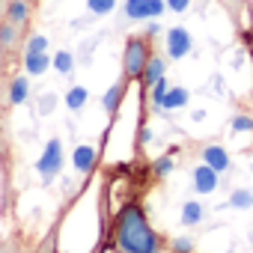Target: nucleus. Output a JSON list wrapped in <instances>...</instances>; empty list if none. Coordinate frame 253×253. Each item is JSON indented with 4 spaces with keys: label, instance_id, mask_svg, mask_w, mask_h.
<instances>
[{
    "label": "nucleus",
    "instance_id": "1",
    "mask_svg": "<svg viewBox=\"0 0 253 253\" xmlns=\"http://www.w3.org/2000/svg\"><path fill=\"white\" fill-rule=\"evenodd\" d=\"M98 244L104 253H170V238L152 226L140 191H128L110 214L101 211Z\"/></svg>",
    "mask_w": 253,
    "mask_h": 253
},
{
    "label": "nucleus",
    "instance_id": "2",
    "mask_svg": "<svg viewBox=\"0 0 253 253\" xmlns=\"http://www.w3.org/2000/svg\"><path fill=\"white\" fill-rule=\"evenodd\" d=\"M152 57H155V27H149L146 33H137V36H128L125 48H122V81L137 84Z\"/></svg>",
    "mask_w": 253,
    "mask_h": 253
},
{
    "label": "nucleus",
    "instance_id": "3",
    "mask_svg": "<svg viewBox=\"0 0 253 253\" xmlns=\"http://www.w3.org/2000/svg\"><path fill=\"white\" fill-rule=\"evenodd\" d=\"M60 167H63V143H60V137H54V140L48 143V149H45L42 161H39L42 179H45V182H51V179L60 173Z\"/></svg>",
    "mask_w": 253,
    "mask_h": 253
},
{
    "label": "nucleus",
    "instance_id": "4",
    "mask_svg": "<svg viewBox=\"0 0 253 253\" xmlns=\"http://www.w3.org/2000/svg\"><path fill=\"white\" fill-rule=\"evenodd\" d=\"M66 211H69V206L54 217V223H51V229L33 244V253H60V232H63V220H66Z\"/></svg>",
    "mask_w": 253,
    "mask_h": 253
},
{
    "label": "nucleus",
    "instance_id": "5",
    "mask_svg": "<svg viewBox=\"0 0 253 253\" xmlns=\"http://www.w3.org/2000/svg\"><path fill=\"white\" fill-rule=\"evenodd\" d=\"M164 9H167L164 0H128V3H125V15L134 18V21H140V18H158Z\"/></svg>",
    "mask_w": 253,
    "mask_h": 253
},
{
    "label": "nucleus",
    "instance_id": "6",
    "mask_svg": "<svg viewBox=\"0 0 253 253\" xmlns=\"http://www.w3.org/2000/svg\"><path fill=\"white\" fill-rule=\"evenodd\" d=\"M167 54L173 60H182V57L191 54V33L185 27H170V33H167Z\"/></svg>",
    "mask_w": 253,
    "mask_h": 253
},
{
    "label": "nucleus",
    "instance_id": "7",
    "mask_svg": "<svg viewBox=\"0 0 253 253\" xmlns=\"http://www.w3.org/2000/svg\"><path fill=\"white\" fill-rule=\"evenodd\" d=\"M128 86H131V84H125V81L119 78V81H116V84H113V86L104 92V110L110 113V119L116 116V110H119V104H122L125 92H128Z\"/></svg>",
    "mask_w": 253,
    "mask_h": 253
},
{
    "label": "nucleus",
    "instance_id": "8",
    "mask_svg": "<svg viewBox=\"0 0 253 253\" xmlns=\"http://www.w3.org/2000/svg\"><path fill=\"white\" fill-rule=\"evenodd\" d=\"M194 188H197L200 194H211V191L217 188V170H211L209 164L197 167V170H194Z\"/></svg>",
    "mask_w": 253,
    "mask_h": 253
},
{
    "label": "nucleus",
    "instance_id": "9",
    "mask_svg": "<svg viewBox=\"0 0 253 253\" xmlns=\"http://www.w3.org/2000/svg\"><path fill=\"white\" fill-rule=\"evenodd\" d=\"M27 92H30L27 75H15L12 84H9V104H12V107H15V104H24V101H27Z\"/></svg>",
    "mask_w": 253,
    "mask_h": 253
},
{
    "label": "nucleus",
    "instance_id": "10",
    "mask_svg": "<svg viewBox=\"0 0 253 253\" xmlns=\"http://www.w3.org/2000/svg\"><path fill=\"white\" fill-rule=\"evenodd\" d=\"M0 253H33V244L27 241L24 232H12V235L3 238V250Z\"/></svg>",
    "mask_w": 253,
    "mask_h": 253
},
{
    "label": "nucleus",
    "instance_id": "11",
    "mask_svg": "<svg viewBox=\"0 0 253 253\" xmlns=\"http://www.w3.org/2000/svg\"><path fill=\"white\" fill-rule=\"evenodd\" d=\"M203 155H206V164H209L211 170H217V173L229 167V155H226L220 146H206V149H203Z\"/></svg>",
    "mask_w": 253,
    "mask_h": 253
},
{
    "label": "nucleus",
    "instance_id": "12",
    "mask_svg": "<svg viewBox=\"0 0 253 253\" xmlns=\"http://www.w3.org/2000/svg\"><path fill=\"white\" fill-rule=\"evenodd\" d=\"M48 54H24V69H27V75H42L45 69H48Z\"/></svg>",
    "mask_w": 253,
    "mask_h": 253
},
{
    "label": "nucleus",
    "instance_id": "13",
    "mask_svg": "<svg viewBox=\"0 0 253 253\" xmlns=\"http://www.w3.org/2000/svg\"><path fill=\"white\" fill-rule=\"evenodd\" d=\"M75 167H78L81 173H92V167H95V149L81 146V149L75 152Z\"/></svg>",
    "mask_w": 253,
    "mask_h": 253
},
{
    "label": "nucleus",
    "instance_id": "14",
    "mask_svg": "<svg viewBox=\"0 0 253 253\" xmlns=\"http://www.w3.org/2000/svg\"><path fill=\"white\" fill-rule=\"evenodd\" d=\"M188 104V89H170L167 95H164V101H161V107H185Z\"/></svg>",
    "mask_w": 253,
    "mask_h": 253
},
{
    "label": "nucleus",
    "instance_id": "15",
    "mask_svg": "<svg viewBox=\"0 0 253 253\" xmlns=\"http://www.w3.org/2000/svg\"><path fill=\"white\" fill-rule=\"evenodd\" d=\"M170 170H173V158H170V155H161L158 161H152V179H155V182L164 179Z\"/></svg>",
    "mask_w": 253,
    "mask_h": 253
},
{
    "label": "nucleus",
    "instance_id": "16",
    "mask_svg": "<svg viewBox=\"0 0 253 253\" xmlns=\"http://www.w3.org/2000/svg\"><path fill=\"white\" fill-rule=\"evenodd\" d=\"M45 48H48V39L39 36V33H33V36L27 39V45H24V54H45ZM24 54H21V57H24Z\"/></svg>",
    "mask_w": 253,
    "mask_h": 253
},
{
    "label": "nucleus",
    "instance_id": "17",
    "mask_svg": "<svg viewBox=\"0 0 253 253\" xmlns=\"http://www.w3.org/2000/svg\"><path fill=\"white\" fill-rule=\"evenodd\" d=\"M66 101H69V107H72V110H81V107H84V101H86V89H84V86H75V89H69Z\"/></svg>",
    "mask_w": 253,
    "mask_h": 253
},
{
    "label": "nucleus",
    "instance_id": "18",
    "mask_svg": "<svg viewBox=\"0 0 253 253\" xmlns=\"http://www.w3.org/2000/svg\"><path fill=\"white\" fill-rule=\"evenodd\" d=\"M86 6H89V12H95V15H107V12L116 6V0H86Z\"/></svg>",
    "mask_w": 253,
    "mask_h": 253
},
{
    "label": "nucleus",
    "instance_id": "19",
    "mask_svg": "<svg viewBox=\"0 0 253 253\" xmlns=\"http://www.w3.org/2000/svg\"><path fill=\"white\" fill-rule=\"evenodd\" d=\"M54 69L63 72V75H69V72H72V54H69V51H60V54L54 57Z\"/></svg>",
    "mask_w": 253,
    "mask_h": 253
},
{
    "label": "nucleus",
    "instance_id": "20",
    "mask_svg": "<svg viewBox=\"0 0 253 253\" xmlns=\"http://www.w3.org/2000/svg\"><path fill=\"white\" fill-rule=\"evenodd\" d=\"M200 214H203V209H200L197 203H188V206H185V223H197Z\"/></svg>",
    "mask_w": 253,
    "mask_h": 253
},
{
    "label": "nucleus",
    "instance_id": "21",
    "mask_svg": "<svg viewBox=\"0 0 253 253\" xmlns=\"http://www.w3.org/2000/svg\"><path fill=\"white\" fill-rule=\"evenodd\" d=\"M232 128H235V131H247V128H253V116H235Z\"/></svg>",
    "mask_w": 253,
    "mask_h": 253
},
{
    "label": "nucleus",
    "instance_id": "22",
    "mask_svg": "<svg viewBox=\"0 0 253 253\" xmlns=\"http://www.w3.org/2000/svg\"><path fill=\"white\" fill-rule=\"evenodd\" d=\"M191 6V0H167V9H173V12H185Z\"/></svg>",
    "mask_w": 253,
    "mask_h": 253
},
{
    "label": "nucleus",
    "instance_id": "23",
    "mask_svg": "<svg viewBox=\"0 0 253 253\" xmlns=\"http://www.w3.org/2000/svg\"><path fill=\"white\" fill-rule=\"evenodd\" d=\"M9 3H12V0H0V21H3V15H6V9H9Z\"/></svg>",
    "mask_w": 253,
    "mask_h": 253
},
{
    "label": "nucleus",
    "instance_id": "24",
    "mask_svg": "<svg viewBox=\"0 0 253 253\" xmlns=\"http://www.w3.org/2000/svg\"><path fill=\"white\" fill-rule=\"evenodd\" d=\"M92 253H104V247H101V244H95V250H92Z\"/></svg>",
    "mask_w": 253,
    "mask_h": 253
},
{
    "label": "nucleus",
    "instance_id": "25",
    "mask_svg": "<svg viewBox=\"0 0 253 253\" xmlns=\"http://www.w3.org/2000/svg\"><path fill=\"white\" fill-rule=\"evenodd\" d=\"M0 250H3V238H0Z\"/></svg>",
    "mask_w": 253,
    "mask_h": 253
}]
</instances>
